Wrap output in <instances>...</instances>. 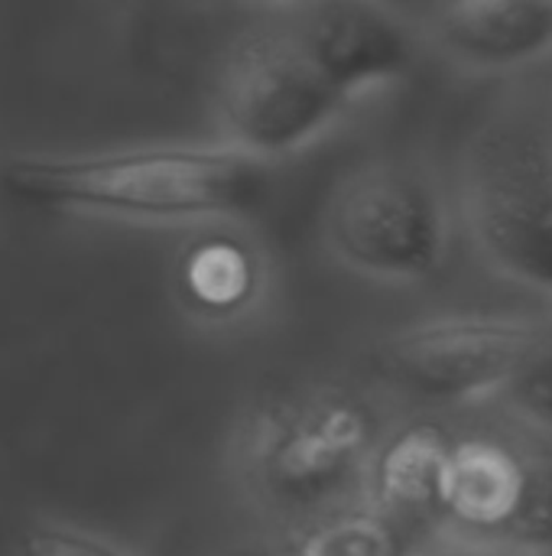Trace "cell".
<instances>
[{"instance_id":"cell-12","label":"cell","mask_w":552,"mask_h":556,"mask_svg":"<svg viewBox=\"0 0 552 556\" xmlns=\"http://www.w3.org/2000/svg\"><path fill=\"white\" fill-rule=\"evenodd\" d=\"M413 531L368 498H351L299 518L283 544V556H413Z\"/></svg>"},{"instance_id":"cell-3","label":"cell","mask_w":552,"mask_h":556,"mask_svg":"<svg viewBox=\"0 0 552 556\" xmlns=\"http://www.w3.org/2000/svg\"><path fill=\"white\" fill-rule=\"evenodd\" d=\"M465 228L504 277L552 296V134L501 114L468 143L459 186Z\"/></svg>"},{"instance_id":"cell-15","label":"cell","mask_w":552,"mask_h":556,"mask_svg":"<svg viewBox=\"0 0 552 556\" xmlns=\"http://www.w3.org/2000/svg\"><path fill=\"white\" fill-rule=\"evenodd\" d=\"M20 556H130L124 547L98 538V534H88V531H78V528H62V525H39V528H29L23 538H20Z\"/></svg>"},{"instance_id":"cell-6","label":"cell","mask_w":552,"mask_h":556,"mask_svg":"<svg viewBox=\"0 0 552 556\" xmlns=\"http://www.w3.org/2000/svg\"><path fill=\"white\" fill-rule=\"evenodd\" d=\"M550 326L521 316H442L397 329L374 349L377 375L426 404L501 397Z\"/></svg>"},{"instance_id":"cell-4","label":"cell","mask_w":552,"mask_h":556,"mask_svg":"<svg viewBox=\"0 0 552 556\" xmlns=\"http://www.w3.org/2000/svg\"><path fill=\"white\" fill-rule=\"evenodd\" d=\"M322 235L335 261L361 277L423 283L449 257V208L423 166L374 160L338 179Z\"/></svg>"},{"instance_id":"cell-7","label":"cell","mask_w":552,"mask_h":556,"mask_svg":"<svg viewBox=\"0 0 552 556\" xmlns=\"http://www.w3.org/2000/svg\"><path fill=\"white\" fill-rule=\"evenodd\" d=\"M290 26L296 29L319 72L348 101H358L361 94L403 78L416 52L407 23L377 3H309L296 10Z\"/></svg>"},{"instance_id":"cell-14","label":"cell","mask_w":552,"mask_h":556,"mask_svg":"<svg viewBox=\"0 0 552 556\" xmlns=\"http://www.w3.org/2000/svg\"><path fill=\"white\" fill-rule=\"evenodd\" d=\"M501 401L517 424L552 437V326L537 352L501 391Z\"/></svg>"},{"instance_id":"cell-1","label":"cell","mask_w":552,"mask_h":556,"mask_svg":"<svg viewBox=\"0 0 552 556\" xmlns=\"http://www.w3.org/2000/svg\"><path fill=\"white\" fill-rule=\"evenodd\" d=\"M10 199L130 222H234L264 208L270 163L221 143H150L72 156H13Z\"/></svg>"},{"instance_id":"cell-10","label":"cell","mask_w":552,"mask_h":556,"mask_svg":"<svg viewBox=\"0 0 552 556\" xmlns=\"http://www.w3.org/2000/svg\"><path fill=\"white\" fill-rule=\"evenodd\" d=\"M426 36L468 68H517L552 52L550 0H465L433 7Z\"/></svg>"},{"instance_id":"cell-9","label":"cell","mask_w":552,"mask_h":556,"mask_svg":"<svg viewBox=\"0 0 552 556\" xmlns=\"http://www.w3.org/2000/svg\"><path fill=\"white\" fill-rule=\"evenodd\" d=\"M459 430L426 414L384 433L364 479V498L416 538L442 531V492Z\"/></svg>"},{"instance_id":"cell-2","label":"cell","mask_w":552,"mask_h":556,"mask_svg":"<svg viewBox=\"0 0 552 556\" xmlns=\"http://www.w3.org/2000/svg\"><path fill=\"white\" fill-rule=\"evenodd\" d=\"M381 440V417L364 394L319 384L273 397L247 417L241 466L270 505L309 518L364 489Z\"/></svg>"},{"instance_id":"cell-5","label":"cell","mask_w":552,"mask_h":556,"mask_svg":"<svg viewBox=\"0 0 552 556\" xmlns=\"http://www.w3.org/2000/svg\"><path fill=\"white\" fill-rule=\"evenodd\" d=\"M224 143L273 163L322 137L351 104L312 62L293 26L244 33L215 88Z\"/></svg>"},{"instance_id":"cell-13","label":"cell","mask_w":552,"mask_h":556,"mask_svg":"<svg viewBox=\"0 0 552 556\" xmlns=\"http://www.w3.org/2000/svg\"><path fill=\"white\" fill-rule=\"evenodd\" d=\"M527 479L521 511L501 547L508 556H552V437L524 427Z\"/></svg>"},{"instance_id":"cell-16","label":"cell","mask_w":552,"mask_h":556,"mask_svg":"<svg viewBox=\"0 0 552 556\" xmlns=\"http://www.w3.org/2000/svg\"><path fill=\"white\" fill-rule=\"evenodd\" d=\"M449 556H488V554H478V551H462V554H449Z\"/></svg>"},{"instance_id":"cell-11","label":"cell","mask_w":552,"mask_h":556,"mask_svg":"<svg viewBox=\"0 0 552 556\" xmlns=\"http://www.w3.org/2000/svg\"><path fill=\"white\" fill-rule=\"evenodd\" d=\"M260 283L264 264L254 248L224 231L195 238L179 264V287L189 306L211 319H228L254 306Z\"/></svg>"},{"instance_id":"cell-8","label":"cell","mask_w":552,"mask_h":556,"mask_svg":"<svg viewBox=\"0 0 552 556\" xmlns=\"http://www.w3.org/2000/svg\"><path fill=\"white\" fill-rule=\"evenodd\" d=\"M524 479L527 456L517 420L511 430L459 433L446 472L442 531L478 554H501L521 511Z\"/></svg>"}]
</instances>
